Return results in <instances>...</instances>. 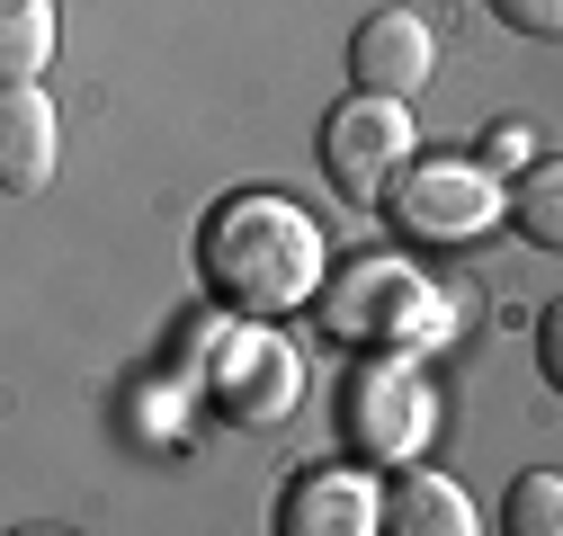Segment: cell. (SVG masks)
<instances>
[{
	"label": "cell",
	"mask_w": 563,
	"mask_h": 536,
	"mask_svg": "<svg viewBox=\"0 0 563 536\" xmlns=\"http://www.w3.org/2000/svg\"><path fill=\"white\" fill-rule=\"evenodd\" d=\"M197 268H206V295L242 322H277L313 304L322 287V224L296 206V197H268V188H242L224 197L197 233Z\"/></svg>",
	"instance_id": "6da1fadb"
},
{
	"label": "cell",
	"mask_w": 563,
	"mask_h": 536,
	"mask_svg": "<svg viewBox=\"0 0 563 536\" xmlns=\"http://www.w3.org/2000/svg\"><path fill=\"white\" fill-rule=\"evenodd\" d=\"M385 215H394V233H411V242L456 250V242H474V233L501 224V170L456 161V153H430V161L411 153L402 179L385 188Z\"/></svg>",
	"instance_id": "7a4b0ae2"
},
{
	"label": "cell",
	"mask_w": 563,
	"mask_h": 536,
	"mask_svg": "<svg viewBox=\"0 0 563 536\" xmlns=\"http://www.w3.org/2000/svg\"><path fill=\"white\" fill-rule=\"evenodd\" d=\"M430 429H439V393L411 358H376L340 384V438L367 465H420Z\"/></svg>",
	"instance_id": "3957f363"
},
{
	"label": "cell",
	"mask_w": 563,
	"mask_h": 536,
	"mask_svg": "<svg viewBox=\"0 0 563 536\" xmlns=\"http://www.w3.org/2000/svg\"><path fill=\"white\" fill-rule=\"evenodd\" d=\"M411 161V99H340L322 116V179L340 188V206H385V188Z\"/></svg>",
	"instance_id": "277c9868"
},
{
	"label": "cell",
	"mask_w": 563,
	"mask_h": 536,
	"mask_svg": "<svg viewBox=\"0 0 563 536\" xmlns=\"http://www.w3.org/2000/svg\"><path fill=\"white\" fill-rule=\"evenodd\" d=\"M216 402L242 421V429H277L305 402V367L287 340H268V331H233L224 349V376H216Z\"/></svg>",
	"instance_id": "5b68a950"
},
{
	"label": "cell",
	"mask_w": 563,
	"mask_h": 536,
	"mask_svg": "<svg viewBox=\"0 0 563 536\" xmlns=\"http://www.w3.org/2000/svg\"><path fill=\"white\" fill-rule=\"evenodd\" d=\"M439 72V36L420 10H376L358 19V36H349V81L376 90V99H411V90H430Z\"/></svg>",
	"instance_id": "8992f818"
},
{
	"label": "cell",
	"mask_w": 563,
	"mask_h": 536,
	"mask_svg": "<svg viewBox=\"0 0 563 536\" xmlns=\"http://www.w3.org/2000/svg\"><path fill=\"white\" fill-rule=\"evenodd\" d=\"M420 304H430V287H420V278H402V268L367 259V268H349V278L331 287L322 322L349 331V340H402V331L420 322Z\"/></svg>",
	"instance_id": "52a82bcc"
},
{
	"label": "cell",
	"mask_w": 563,
	"mask_h": 536,
	"mask_svg": "<svg viewBox=\"0 0 563 536\" xmlns=\"http://www.w3.org/2000/svg\"><path fill=\"white\" fill-rule=\"evenodd\" d=\"M54 161H63L54 99L36 81H10V90H0V188H10V197H45Z\"/></svg>",
	"instance_id": "ba28073f"
},
{
	"label": "cell",
	"mask_w": 563,
	"mask_h": 536,
	"mask_svg": "<svg viewBox=\"0 0 563 536\" xmlns=\"http://www.w3.org/2000/svg\"><path fill=\"white\" fill-rule=\"evenodd\" d=\"M277 527L287 536H367V527H385V492L367 474H349V465H313V474L287 492Z\"/></svg>",
	"instance_id": "9c48e42d"
},
{
	"label": "cell",
	"mask_w": 563,
	"mask_h": 536,
	"mask_svg": "<svg viewBox=\"0 0 563 536\" xmlns=\"http://www.w3.org/2000/svg\"><path fill=\"white\" fill-rule=\"evenodd\" d=\"M385 527L402 536H474V501L456 474H439V465H394V492H385Z\"/></svg>",
	"instance_id": "30bf717a"
},
{
	"label": "cell",
	"mask_w": 563,
	"mask_h": 536,
	"mask_svg": "<svg viewBox=\"0 0 563 536\" xmlns=\"http://www.w3.org/2000/svg\"><path fill=\"white\" fill-rule=\"evenodd\" d=\"M54 63V0H0V81H45Z\"/></svg>",
	"instance_id": "8fae6325"
},
{
	"label": "cell",
	"mask_w": 563,
	"mask_h": 536,
	"mask_svg": "<svg viewBox=\"0 0 563 536\" xmlns=\"http://www.w3.org/2000/svg\"><path fill=\"white\" fill-rule=\"evenodd\" d=\"M510 215H519V233L537 250H563V153H537L528 161V179L510 188Z\"/></svg>",
	"instance_id": "7c38bea8"
},
{
	"label": "cell",
	"mask_w": 563,
	"mask_h": 536,
	"mask_svg": "<svg viewBox=\"0 0 563 536\" xmlns=\"http://www.w3.org/2000/svg\"><path fill=\"white\" fill-rule=\"evenodd\" d=\"M501 527L510 536H563V474H519L501 501Z\"/></svg>",
	"instance_id": "4fadbf2b"
},
{
	"label": "cell",
	"mask_w": 563,
	"mask_h": 536,
	"mask_svg": "<svg viewBox=\"0 0 563 536\" xmlns=\"http://www.w3.org/2000/svg\"><path fill=\"white\" fill-rule=\"evenodd\" d=\"M510 36H563V0H483Z\"/></svg>",
	"instance_id": "5bb4252c"
},
{
	"label": "cell",
	"mask_w": 563,
	"mask_h": 536,
	"mask_svg": "<svg viewBox=\"0 0 563 536\" xmlns=\"http://www.w3.org/2000/svg\"><path fill=\"white\" fill-rule=\"evenodd\" d=\"M474 161H483V170H519V161H537V134H528V125H492Z\"/></svg>",
	"instance_id": "9a60e30c"
},
{
	"label": "cell",
	"mask_w": 563,
	"mask_h": 536,
	"mask_svg": "<svg viewBox=\"0 0 563 536\" xmlns=\"http://www.w3.org/2000/svg\"><path fill=\"white\" fill-rule=\"evenodd\" d=\"M537 367L554 376V393H563V295L545 304V322H537Z\"/></svg>",
	"instance_id": "2e32d148"
}]
</instances>
